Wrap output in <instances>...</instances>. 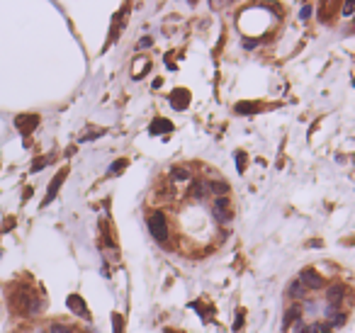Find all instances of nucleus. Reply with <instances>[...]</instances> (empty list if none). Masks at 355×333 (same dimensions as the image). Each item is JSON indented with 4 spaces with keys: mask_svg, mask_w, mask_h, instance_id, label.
<instances>
[{
    "mask_svg": "<svg viewBox=\"0 0 355 333\" xmlns=\"http://www.w3.org/2000/svg\"><path fill=\"white\" fill-rule=\"evenodd\" d=\"M307 289H321L324 287V277L314 270V267H304L302 272H299V277H297Z\"/></svg>",
    "mask_w": 355,
    "mask_h": 333,
    "instance_id": "obj_2",
    "label": "nucleus"
},
{
    "mask_svg": "<svg viewBox=\"0 0 355 333\" xmlns=\"http://www.w3.org/2000/svg\"><path fill=\"white\" fill-rule=\"evenodd\" d=\"M139 47H151V39H148V37H146V39H142V42H139Z\"/></svg>",
    "mask_w": 355,
    "mask_h": 333,
    "instance_id": "obj_23",
    "label": "nucleus"
},
{
    "mask_svg": "<svg viewBox=\"0 0 355 333\" xmlns=\"http://www.w3.org/2000/svg\"><path fill=\"white\" fill-rule=\"evenodd\" d=\"M241 326H243V311H238V314H236V321H234V331H238Z\"/></svg>",
    "mask_w": 355,
    "mask_h": 333,
    "instance_id": "obj_22",
    "label": "nucleus"
},
{
    "mask_svg": "<svg viewBox=\"0 0 355 333\" xmlns=\"http://www.w3.org/2000/svg\"><path fill=\"white\" fill-rule=\"evenodd\" d=\"M214 216H216V221H231V204H229V197L224 195V197H214V207H212Z\"/></svg>",
    "mask_w": 355,
    "mask_h": 333,
    "instance_id": "obj_3",
    "label": "nucleus"
},
{
    "mask_svg": "<svg viewBox=\"0 0 355 333\" xmlns=\"http://www.w3.org/2000/svg\"><path fill=\"white\" fill-rule=\"evenodd\" d=\"M212 5L214 7H219V5H224V0H212Z\"/></svg>",
    "mask_w": 355,
    "mask_h": 333,
    "instance_id": "obj_24",
    "label": "nucleus"
},
{
    "mask_svg": "<svg viewBox=\"0 0 355 333\" xmlns=\"http://www.w3.org/2000/svg\"><path fill=\"white\" fill-rule=\"evenodd\" d=\"M124 168H127V158H119V161H115V163L110 166L107 175H119V173H122Z\"/></svg>",
    "mask_w": 355,
    "mask_h": 333,
    "instance_id": "obj_14",
    "label": "nucleus"
},
{
    "mask_svg": "<svg viewBox=\"0 0 355 333\" xmlns=\"http://www.w3.org/2000/svg\"><path fill=\"white\" fill-rule=\"evenodd\" d=\"M294 319H299V311H297V309H289V311H287V316H284V324H283V326L287 329V326H289Z\"/></svg>",
    "mask_w": 355,
    "mask_h": 333,
    "instance_id": "obj_18",
    "label": "nucleus"
},
{
    "mask_svg": "<svg viewBox=\"0 0 355 333\" xmlns=\"http://www.w3.org/2000/svg\"><path fill=\"white\" fill-rule=\"evenodd\" d=\"M338 5H341V0H321V5H319V17H321L324 22H331V15L338 12Z\"/></svg>",
    "mask_w": 355,
    "mask_h": 333,
    "instance_id": "obj_8",
    "label": "nucleus"
},
{
    "mask_svg": "<svg viewBox=\"0 0 355 333\" xmlns=\"http://www.w3.org/2000/svg\"><path fill=\"white\" fill-rule=\"evenodd\" d=\"M66 175H69V168H61V170H59V175L51 180V185H49V190H47V197H44V202H42V207H47L49 202H54L56 192L61 190V185H64V180H66Z\"/></svg>",
    "mask_w": 355,
    "mask_h": 333,
    "instance_id": "obj_5",
    "label": "nucleus"
},
{
    "mask_svg": "<svg viewBox=\"0 0 355 333\" xmlns=\"http://www.w3.org/2000/svg\"><path fill=\"white\" fill-rule=\"evenodd\" d=\"M353 10H355V0H346V5H343V15H346V17H351V15H353Z\"/></svg>",
    "mask_w": 355,
    "mask_h": 333,
    "instance_id": "obj_21",
    "label": "nucleus"
},
{
    "mask_svg": "<svg viewBox=\"0 0 355 333\" xmlns=\"http://www.w3.org/2000/svg\"><path fill=\"white\" fill-rule=\"evenodd\" d=\"M190 2H197V0H190Z\"/></svg>",
    "mask_w": 355,
    "mask_h": 333,
    "instance_id": "obj_26",
    "label": "nucleus"
},
{
    "mask_svg": "<svg viewBox=\"0 0 355 333\" xmlns=\"http://www.w3.org/2000/svg\"><path fill=\"white\" fill-rule=\"evenodd\" d=\"M307 292H309V289H307L299 280H294V282L289 285V289H287V294H289L292 299H304V297H307Z\"/></svg>",
    "mask_w": 355,
    "mask_h": 333,
    "instance_id": "obj_11",
    "label": "nucleus"
},
{
    "mask_svg": "<svg viewBox=\"0 0 355 333\" xmlns=\"http://www.w3.org/2000/svg\"><path fill=\"white\" fill-rule=\"evenodd\" d=\"M66 307L71 309L73 314H78L80 319H90V311H88V307H85L83 297H78V294H71V297L66 299Z\"/></svg>",
    "mask_w": 355,
    "mask_h": 333,
    "instance_id": "obj_7",
    "label": "nucleus"
},
{
    "mask_svg": "<svg viewBox=\"0 0 355 333\" xmlns=\"http://www.w3.org/2000/svg\"><path fill=\"white\" fill-rule=\"evenodd\" d=\"M148 66H151V64H148V59H137V61H134V66H132V78H142L143 73L148 71Z\"/></svg>",
    "mask_w": 355,
    "mask_h": 333,
    "instance_id": "obj_12",
    "label": "nucleus"
},
{
    "mask_svg": "<svg viewBox=\"0 0 355 333\" xmlns=\"http://www.w3.org/2000/svg\"><path fill=\"white\" fill-rule=\"evenodd\" d=\"M112 331L122 333V314H112Z\"/></svg>",
    "mask_w": 355,
    "mask_h": 333,
    "instance_id": "obj_17",
    "label": "nucleus"
},
{
    "mask_svg": "<svg viewBox=\"0 0 355 333\" xmlns=\"http://www.w3.org/2000/svg\"><path fill=\"white\" fill-rule=\"evenodd\" d=\"M170 178H173V183H188L190 180V173H188V168H173V173H170Z\"/></svg>",
    "mask_w": 355,
    "mask_h": 333,
    "instance_id": "obj_13",
    "label": "nucleus"
},
{
    "mask_svg": "<svg viewBox=\"0 0 355 333\" xmlns=\"http://www.w3.org/2000/svg\"><path fill=\"white\" fill-rule=\"evenodd\" d=\"M246 161H248V156H246L243 151H238V153H236V168H238L241 173L246 170Z\"/></svg>",
    "mask_w": 355,
    "mask_h": 333,
    "instance_id": "obj_16",
    "label": "nucleus"
},
{
    "mask_svg": "<svg viewBox=\"0 0 355 333\" xmlns=\"http://www.w3.org/2000/svg\"><path fill=\"white\" fill-rule=\"evenodd\" d=\"M148 132L153 134V136H158V134H170L173 132V122H168V119H153L151 122V127H148Z\"/></svg>",
    "mask_w": 355,
    "mask_h": 333,
    "instance_id": "obj_10",
    "label": "nucleus"
},
{
    "mask_svg": "<svg viewBox=\"0 0 355 333\" xmlns=\"http://www.w3.org/2000/svg\"><path fill=\"white\" fill-rule=\"evenodd\" d=\"M102 129H93V132H88V134H83L80 136V141H90V139H97V136H102Z\"/></svg>",
    "mask_w": 355,
    "mask_h": 333,
    "instance_id": "obj_19",
    "label": "nucleus"
},
{
    "mask_svg": "<svg viewBox=\"0 0 355 333\" xmlns=\"http://www.w3.org/2000/svg\"><path fill=\"white\" fill-rule=\"evenodd\" d=\"M15 127L27 136L39 127V115H20V117H15Z\"/></svg>",
    "mask_w": 355,
    "mask_h": 333,
    "instance_id": "obj_4",
    "label": "nucleus"
},
{
    "mask_svg": "<svg viewBox=\"0 0 355 333\" xmlns=\"http://www.w3.org/2000/svg\"><path fill=\"white\" fill-rule=\"evenodd\" d=\"M260 105H251V102H238L236 105V112H243V115H251V112H258Z\"/></svg>",
    "mask_w": 355,
    "mask_h": 333,
    "instance_id": "obj_15",
    "label": "nucleus"
},
{
    "mask_svg": "<svg viewBox=\"0 0 355 333\" xmlns=\"http://www.w3.org/2000/svg\"><path fill=\"white\" fill-rule=\"evenodd\" d=\"M341 294H343V287H341V285H331V287L326 289V304L333 307V309H338V304H341V299H343Z\"/></svg>",
    "mask_w": 355,
    "mask_h": 333,
    "instance_id": "obj_9",
    "label": "nucleus"
},
{
    "mask_svg": "<svg viewBox=\"0 0 355 333\" xmlns=\"http://www.w3.org/2000/svg\"><path fill=\"white\" fill-rule=\"evenodd\" d=\"M166 333H175V331H166Z\"/></svg>",
    "mask_w": 355,
    "mask_h": 333,
    "instance_id": "obj_25",
    "label": "nucleus"
},
{
    "mask_svg": "<svg viewBox=\"0 0 355 333\" xmlns=\"http://www.w3.org/2000/svg\"><path fill=\"white\" fill-rule=\"evenodd\" d=\"M47 163H49V158H47V156H44V158H37V161H34V166H32V173H37V170H42V168H44Z\"/></svg>",
    "mask_w": 355,
    "mask_h": 333,
    "instance_id": "obj_20",
    "label": "nucleus"
},
{
    "mask_svg": "<svg viewBox=\"0 0 355 333\" xmlns=\"http://www.w3.org/2000/svg\"><path fill=\"white\" fill-rule=\"evenodd\" d=\"M353 83H355V80H353Z\"/></svg>",
    "mask_w": 355,
    "mask_h": 333,
    "instance_id": "obj_27",
    "label": "nucleus"
},
{
    "mask_svg": "<svg viewBox=\"0 0 355 333\" xmlns=\"http://www.w3.org/2000/svg\"><path fill=\"white\" fill-rule=\"evenodd\" d=\"M170 105H173V110H188V105H190V90L175 88L170 93Z\"/></svg>",
    "mask_w": 355,
    "mask_h": 333,
    "instance_id": "obj_6",
    "label": "nucleus"
},
{
    "mask_svg": "<svg viewBox=\"0 0 355 333\" xmlns=\"http://www.w3.org/2000/svg\"><path fill=\"white\" fill-rule=\"evenodd\" d=\"M148 231H151V236H153L158 243H166V241H168V221H166L163 212H153V214L148 216Z\"/></svg>",
    "mask_w": 355,
    "mask_h": 333,
    "instance_id": "obj_1",
    "label": "nucleus"
}]
</instances>
